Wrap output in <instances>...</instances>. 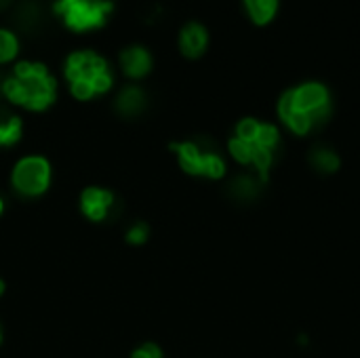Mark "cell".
I'll use <instances>...</instances> for the list:
<instances>
[{
	"mask_svg": "<svg viewBox=\"0 0 360 358\" xmlns=\"http://www.w3.org/2000/svg\"><path fill=\"white\" fill-rule=\"evenodd\" d=\"M0 89L11 103L40 112L55 101L57 84L55 78L49 74L46 65L34 61H19L15 65L13 76L4 78Z\"/></svg>",
	"mask_w": 360,
	"mask_h": 358,
	"instance_id": "cell-1",
	"label": "cell"
},
{
	"mask_svg": "<svg viewBox=\"0 0 360 358\" xmlns=\"http://www.w3.org/2000/svg\"><path fill=\"white\" fill-rule=\"evenodd\" d=\"M55 11L70 30L89 32L105 23L108 15L112 13V2L110 0H57Z\"/></svg>",
	"mask_w": 360,
	"mask_h": 358,
	"instance_id": "cell-2",
	"label": "cell"
},
{
	"mask_svg": "<svg viewBox=\"0 0 360 358\" xmlns=\"http://www.w3.org/2000/svg\"><path fill=\"white\" fill-rule=\"evenodd\" d=\"M65 78L70 82H76V80L89 82L93 87L95 95L108 93L112 87V72H110L105 59L93 51L72 53L65 61Z\"/></svg>",
	"mask_w": 360,
	"mask_h": 358,
	"instance_id": "cell-3",
	"label": "cell"
},
{
	"mask_svg": "<svg viewBox=\"0 0 360 358\" xmlns=\"http://www.w3.org/2000/svg\"><path fill=\"white\" fill-rule=\"evenodd\" d=\"M289 93V99H291V106L310 118L312 127H321L327 118H329V112H331V106H329V91L319 84V82H306L297 89H291L287 91Z\"/></svg>",
	"mask_w": 360,
	"mask_h": 358,
	"instance_id": "cell-4",
	"label": "cell"
},
{
	"mask_svg": "<svg viewBox=\"0 0 360 358\" xmlns=\"http://www.w3.org/2000/svg\"><path fill=\"white\" fill-rule=\"evenodd\" d=\"M51 165L42 156H25L13 169V188L23 196H38L49 188Z\"/></svg>",
	"mask_w": 360,
	"mask_h": 358,
	"instance_id": "cell-5",
	"label": "cell"
},
{
	"mask_svg": "<svg viewBox=\"0 0 360 358\" xmlns=\"http://www.w3.org/2000/svg\"><path fill=\"white\" fill-rule=\"evenodd\" d=\"M114 203V196L112 192L108 190H101V188H86L80 196V205H82V211L89 219L93 222H101L105 219L110 207Z\"/></svg>",
	"mask_w": 360,
	"mask_h": 358,
	"instance_id": "cell-6",
	"label": "cell"
},
{
	"mask_svg": "<svg viewBox=\"0 0 360 358\" xmlns=\"http://www.w3.org/2000/svg\"><path fill=\"white\" fill-rule=\"evenodd\" d=\"M120 68L131 78H143L152 70V57L143 46H129L120 53Z\"/></svg>",
	"mask_w": 360,
	"mask_h": 358,
	"instance_id": "cell-7",
	"label": "cell"
},
{
	"mask_svg": "<svg viewBox=\"0 0 360 358\" xmlns=\"http://www.w3.org/2000/svg\"><path fill=\"white\" fill-rule=\"evenodd\" d=\"M171 150L177 152L179 165L186 173L190 175H205V154L207 150H202L198 143L186 141V143H171Z\"/></svg>",
	"mask_w": 360,
	"mask_h": 358,
	"instance_id": "cell-8",
	"label": "cell"
},
{
	"mask_svg": "<svg viewBox=\"0 0 360 358\" xmlns=\"http://www.w3.org/2000/svg\"><path fill=\"white\" fill-rule=\"evenodd\" d=\"M207 30L200 23H188L184 25L181 34H179V49L186 57L196 59L205 53L207 49Z\"/></svg>",
	"mask_w": 360,
	"mask_h": 358,
	"instance_id": "cell-9",
	"label": "cell"
},
{
	"mask_svg": "<svg viewBox=\"0 0 360 358\" xmlns=\"http://www.w3.org/2000/svg\"><path fill=\"white\" fill-rule=\"evenodd\" d=\"M310 162H312V167L316 171H321L325 175L335 173L340 169V165H342L338 152L333 148H329V146H323V143H319V146H314L310 150Z\"/></svg>",
	"mask_w": 360,
	"mask_h": 358,
	"instance_id": "cell-10",
	"label": "cell"
},
{
	"mask_svg": "<svg viewBox=\"0 0 360 358\" xmlns=\"http://www.w3.org/2000/svg\"><path fill=\"white\" fill-rule=\"evenodd\" d=\"M146 103V97H143V91L137 89V87H124L118 97H116V108L124 114V116H133L137 112H141Z\"/></svg>",
	"mask_w": 360,
	"mask_h": 358,
	"instance_id": "cell-11",
	"label": "cell"
},
{
	"mask_svg": "<svg viewBox=\"0 0 360 358\" xmlns=\"http://www.w3.org/2000/svg\"><path fill=\"white\" fill-rule=\"evenodd\" d=\"M264 181L255 175H238L234 177V181L230 184V192L238 198V200H253L259 190H262Z\"/></svg>",
	"mask_w": 360,
	"mask_h": 358,
	"instance_id": "cell-12",
	"label": "cell"
},
{
	"mask_svg": "<svg viewBox=\"0 0 360 358\" xmlns=\"http://www.w3.org/2000/svg\"><path fill=\"white\" fill-rule=\"evenodd\" d=\"M21 137V120L6 110H0V146H13Z\"/></svg>",
	"mask_w": 360,
	"mask_h": 358,
	"instance_id": "cell-13",
	"label": "cell"
},
{
	"mask_svg": "<svg viewBox=\"0 0 360 358\" xmlns=\"http://www.w3.org/2000/svg\"><path fill=\"white\" fill-rule=\"evenodd\" d=\"M245 6L251 15V19L259 25L268 23L276 15L278 0H245Z\"/></svg>",
	"mask_w": 360,
	"mask_h": 358,
	"instance_id": "cell-14",
	"label": "cell"
},
{
	"mask_svg": "<svg viewBox=\"0 0 360 358\" xmlns=\"http://www.w3.org/2000/svg\"><path fill=\"white\" fill-rule=\"evenodd\" d=\"M17 51H19V44H17L15 34L8 30H0V63L13 61L17 57Z\"/></svg>",
	"mask_w": 360,
	"mask_h": 358,
	"instance_id": "cell-15",
	"label": "cell"
},
{
	"mask_svg": "<svg viewBox=\"0 0 360 358\" xmlns=\"http://www.w3.org/2000/svg\"><path fill=\"white\" fill-rule=\"evenodd\" d=\"M205 175L211 179H219L226 175V162L213 150H207V154H205Z\"/></svg>",
	"mask_w": 360,
	"mask_h": 358,
	"instance_id": "cell-16",
	"label": "cell"
},
{
	"mask_svg": "<svg viewBox=\"0 0 360 358\" xmlns=\"http://www.w3.org/2000/svg\"><path fill=\"white\" fill-rule=\"evenodd\" d=\"M259 127H262L259 120H255V118H245V120H240L238 127H236V137L243 139V141H247V143H253V141L257 139Z\"/></svg>",
	"mask_w": 360,
	"mask_h": 358,
	"instance_id": "cell-17",
	"label": "cell"
},
{
	"mask_svg": "<svg viewBox=\"0 0 360 358\" xmlns=\"http://www.w3.org/2000/svg\"><path fill=\"white\" fill-rule=\"evenodd\" d=\"M228 148H230V154L240 165H251V143H247V141H243L238 137H232L230 143H228Z\"/></svg>",
	"mask_w": 360,
	"mask_h": 358,
	"instance_id": "cell-18",
	"label": "cell"
},
{
	"mask_svg": "<svg viewBox=\"0 0 360 358\" xmlns=\"http://www.w3.org/2000/svg\"><path fill=\"white\" fill-rule=\"evenodd\" d=\"M70 91L76 99L80 101H86L91 97H95V91L89 82H82V80H76V82H70Z\"/></svg>",
	"mask_w": 360,
	"mask_h": 358,
	"instance_id": "cell-19",
	"label": "cell"
},
{
	"mask_svg": "<svg viewBox=\"0 0 360 358\" xmlns=\"http://www.w3.org/2000/svg\"><path fill=\"white\" fill-rule=\"evenodd\" d=\"M148 226L146 224H135L129 232H127V241L131 243V245H141V243H146V238H148Z\"/></svg>",
	"mask_w": 360,
	"mask_h": 358,
	"instance_id": "cell-20",
	"label": "cell"
},
{
	"mask_svg": "<svg viewBox=\"0 0 360 358\" xmlns=\"http://www.w3.org/2000/svg\"><path fill=\"white\" fill-rule=\"evenodd\" d=\"M131 358H162V352L156 344H143L141 348H137Z\"/></svg>",
	"mask_w": 360,
	"mask_h": 358,
	"instance_id": "cell-21",
	"label": "cell"
},
{
	"mask_svg": "<svg viewBox=\"0 0 360 358\" xmlns=\"http://www.w3.org/2000/svg\"><path fill=\"white\" fill-rule=\"evenodd\" d=\"M2 293H4V283L0 281V295H2Z\"/></svg>",
	"mask_w": 360,
	"mask_h": 358,
	"instance_id": "cell-22",
	"label": "cell"
},
{
	"mask_svg": "<svg viewBox=\"0 0 360 358\" xmlns=\"http://www.w3.org/2000/svg\"><path fill=\"white\" fill-rule=\"evenodd\" d=\"M2 209H4V205H2V198H0V213H2Z\"/></svg>",
	"mask_w": 360,
	"mask_h": 358,
	"instance_id": "cell-23",
	"label": "cell"
}]
</instances>
